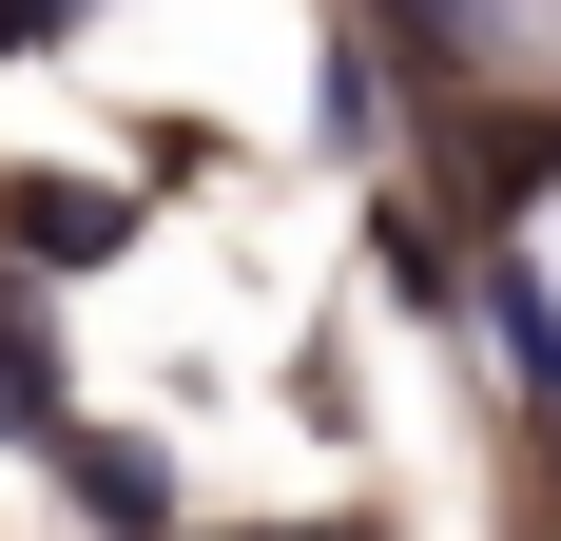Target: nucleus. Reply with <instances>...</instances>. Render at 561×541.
I'll list each match as a JSON object with an SVG mask.
<instances>
[{"label":"nucleus","instance_id":"1","mask_svg":"<svg viewBox=\"0 0 561 541\" xmlns=\"http://www.w3.org/2000/svg\"><path fill=\"white\" fill-rule=\"evenodd\" d=\"M0 232H20V252H39V270H98V252H116V232H136V214H116L98 174H20V194H0Z\"/></svg>","mask_w":561,"mask_h":541},{"label":"nucleus","instance_id":"3","mask_svg":"<svg viewBox=\"0 0 561 541\" xmlns=\"http://www.w3.org/2000/svg\"><path fill=\"white\" fill-rule=\"evenodd\" d=\"M58 464H78V503H98L116 541H174V484L136 464V445H58Z\"/></svg>","mask_w":561,"mask_h":541},{"label":"nucleus","instance_id":"2","mask_svg":"<svg viewBox=\"0 0 561 541\" xmlns=\"http://www.w3.org/2000/svg\"><path fill=\"white\" fill-rule=\"evenodd\" d=\"M0 426H20V445H78V426H58V348H39V310H20V270H0Z\"/></svg>","mask_w":561,"mask_h":541},{"label":"nucleus","instance_id":"4","mask_svg":"<svg viewBox=\"0 0 561 541\" xmlns=\"http://www.w3.org/2000/svg\"><path fill=\"white\" fill-rule=\"evenodd\" d=\"M504 348H523V368H542V406H561V310H542V290H523V270H504Z\"/></svg>","mask_w":561,"mask_h":541}]
</instances>
